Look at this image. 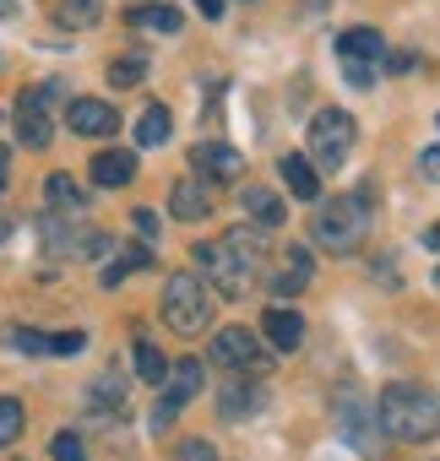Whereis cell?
Returning <instances> with one entry per match:
<instances>
[{
	"instance_id": "obj_10",
	"label": "cell",
	"mask_w": 440,
	"mask_h": 461,
	"mask_svg": "<svg viewBox=\"0 0 440 461\" xmlns=\"http://www.w3.org/2000/svg\"><path fill=\"white\" fill-rule=\"evenodd\" d=\"M190 163H196L201 179H240L245 174V152H234L229 141H196Z\"/></svg>"
},
{
	"instance_id": "obj_37",
	"label": "cell",
	"mask_w": 440,
	"mask_h": 461,
	"mask_svg": "<svg viewBox=\"0 0 440 461\" xmlns=\"http://www.w3.org/2000/svg\"><path fill=\"white\" fill-rule=\"evenodd\" d=\"M196 6H201V17H206V23L224 17V0H196Z\"/></svg>"
},
{
	"instance_id": "obj_9",
	"label": "cell",
	"mask_w": 440,
	"mask_h": 461,
	"mask_svg": "<svg viewBox=\"0 0 440 461\" xmlns=\"http://www.w3.org/2000/svg\"><path fill=\"white\" fill-rule=\"evenodd\" d=\"M60 87H28L17 98V131H23V147H50L55 125H50V98Z\"/></svg>"
},
{
	"instance_id": "obj_21",
	"label": "cell",
	"mask_w": 440,
	"mask_h": 461,
	"mask_svg": "<svg viewBox=\"0 0 440 461\" xmlns=\"http://www.w3.org/2000/svg\"><path fill=\"white\" fill-rule=\"evenodd\" d=\"M98 17H104V0H60V6H55L60 28H93Z\"/></svg>"
},
{
	"instance_id": "obj_17",
	"label": "cell",
	"mask_w": 440,
	"mask_h": 461,
	"mask_svg": "<svg viewBox=\"0 0 440 461\" xmlns=\"http://www.w3.org/2000/svg\"><path fill=\"white\" fill-rule=\"evenodd\" d=\"M305 288H310V250L294 245L289 261H283V272L272 277V294H278V299H294V294H305Z\"/></svg>"
},
{
	"instance_id": "obj_5",
	"label": "cell",
	"mask_w": 440,
	"mask_h": 461,
	"mask_svg": "<svg viewBox=\"0 0 440 461\" xmlns=\"http://www.w3.org/2000/svg\"><path fill=\"white\" fill-rule=\"evenodd\" d=\"M353 136H359L353 114H343V109H321V114L310 120V152H316V163H321V168H337V163L353 152Z\"/></svg>"
},
{
	"instance_id": "obj_39",
	"label": "cell",
	"mask_w": 440,
	"mask_h": 461,
	"mask_svg": "<svg viewBox=\"0 0 440 461\" xmlns=\"http://www.w3.org/2000/svg\"><path fill=\"white\" fill-rule=\"evenodd\" d=\"M6 174H12V163H6V147H0V190H6Z\"/></svg>"
},
{
	"instance_id": "obj_20",
	"label": "cell",
	"mask_w": 440,
	"mask_h": 461,
	"mask_svg": "<svg viewBox=\"0 0 440 461\" xmlns=\"http://www.w3.org/2000/svg\"><path fill=\"white\" fill-rule=\"evenodd\" d=\"M44 195H50L55 212H82L87 206V195H82V185H71V174H50L44 179Z\"/></svg>"
},
{
	"instance_id": "obj_31",
	"label": "cell",
	"mask_w": 440,
	"mask_h": 461,
	"mask_svg": "<svg viewBox=\"0 0 440 461\" xmlns=\"http://www.w3.org/2000/svg\"><path fill=\"white\" fill-rule=\"evenodd\" d=\"M343 77H348L353 87H370V82H375V66H364V60H343Z\"/></svg>"
},
{
	"instance_id": "obj_15",
	"label": "cell",
	"mask_w": 440,
	"mask_h": 461,
	"mask_svg": "<svg viewBox=\"0 0 440 461\" xmlns=\"http://www.w3.org/2000/svg\"><path fill=\"white\" fill-rule=\"evenodd\" d=\"M240 206L256 217V228H283V222H289V206H283L267 185H245V190H240Z\"/></svg>"
},
{
	"instance_id": "obj_12",
	"label": "cell",
	"mask_w": 440,
	"mask_h": 461,
	"mask_svg": "<svg viewBox=\"0 0 440 461\" xmlns=\"http://www.w3.org/2000/svg\"><path fill=\"white\" fill-rule=\"evenodd\" d=\"M87 174H93V185L120 190V185H131V179H136V152H125V147H104V152H93Z\"/></svg>"
},
{
	"instance_id": "obj_22",
	"label": "cell",
	"mask_w": 440,
	"mask_h": 461,
	"mask_svg": "<svg viewBox=\"0 0 440 461\" xmlns=\"http://www.w3.org/2000/svg\"><path fill=\"white\" fill-rule=\"evenodd\" d=\"M256 407H261V391H256V385H229V391H224V402H217V412H224L229 423H234V418H245V412H256Z\"/></svg>"
},
{
	"instance_id": "obj_4",
	"label": "cell",
	"mask_w": 440,
	"mask_h": 461,
	"mask_svg": "<svg viewBox=\"0 0 440 461\" xmlns=\"http://www.w3.org/2000/svg\"><path fill=\"white\" fill-rule=\"evenodd\" d=\"M190 256H196V267H201L196 277H201V283H212L224 299H245V288L256 283V272H245V267L234 261V250H229V245H196Z\"/></svg>"
},
{
	"instance_id": "obj_26",
	"label": "cell",
	"mask_w": 440,
	"mask_h": 461,
	"mask_svg": "<svg viewBox=\"0 0 440 461\" xmlns=\"http://www.w3.org/2000/svg\"><path fill=\"white\" fill-rule=\"evenodd\" d=\"M136 375H142L147 385H163V380H169V358H163L152 342H136Z\"/></svg>"
},
{
	"instance_id": "obj_27",
	"label": "cell",
	"mask_w": 440,
	"mask_h": 461,
	"mask_svg": "<svg viewBox=\"0 0 440 461\" xmlns=\"http://www.w3.org/2000/svg\"><path fill=\"white\" fill-rule=\"evenodd\" d=\"M23 423H28L23 402H17V396H0V450H6V445L23 434Z\"/></svg>"
},
{
	"instance_id": "obj_14",
	"label": "cell",
	"mask_w": 440,
	"mask_h": 461,
	"mask_svg": "<svg viewBox=\"0 0 440 461\" xmlns=\"http://www.w3.org/2000/svg\"><path fill=\"white\" fill-rule=\"evenodd\" d=\"M267 342H272L278 353H294V348L305 342V315L289 310V304H272V310H267Z\"/></svg>"
},
{
	"instance_id": "obj_24",
	"label": "cell",
	"mask_w": 440,
	"mask_h": 461,
	"mask_svg": "<svg viewBox=\"0 0 440 461\" xmlns=\"http://www.w3.org/2000/svg\"><path fill=\"white\" fill-rule=\"evenodd\" d=\"M136 28H152V33H179V28H185V17H179L174 6H163V0H158V6H142V12H136Z\"/></svg>"
},
{
	"instance_id": "obj_36",
	"label": "cell",
	"mask_w": 440,
	"mask_h": 461,
	"mask_svg": "<svg viewBox=\"0 0 440 461\" xmlns=\"http://www.w3.org/2000/svg\"><path fill=\"white\" fill-rule=\"evenodd\" d=\"M380 60H386V71H397V77L413 71V55H380Z\"/></svg>"
},
{
	"instance_id": "obj_6",
	"label": "cell",
	"mask_w": 440,
	"mask_h": 461,
	"mask_svg": "<svg viewBox=\"0 0 440 461\" xmlns=\"http://www.w3.org/2000/svg\"><path fill=\"white\" fill-rule=\"evenodd\" d=\"M212 364H224L234 375H261L267 369V353H261V337L245 331V326H224L212 337Z\"/></svg>"
},
{
	"instance_id": "obj_3",
	"label": "cell",
	"mask_w": 440,
	"mask_h": 461,
	"mask_svg": "<svg viewBox=\"0 0 440 461\" xmlns=\"http://www.w3.org/2000/svg\"><path fill=\"white\" fill-rule=\"evenodd\" d=\"M163 321L179 337H201L212 326V299H206V283L196 272H169V283H163Z\"/></svg>"
},
{
	"instance_id": "obj_32",
	"label": "cell",
	"mask_w": 440,
	"mask_h": 461,
	"mask_svg": "<svg viewBox=\"0 0 440 461\" xmlns=\"http://www.w3.org/2000/svg\"><path fill=\"white\" fill-rule=\"evenodd\" d=\"M179 461H217V450H212L206 439H185V445H179Z\"/></svg>"
},
{
	"instance_id": "obj_23",
	"label": "cell",
	"mask_w": 440,
	"mask_h": 461,
	"mask_svg": "<svg viewBox=\"0 0 440 461\" xmlns=\"http://www.w3.org/2000/svg\"><path fill=\"white\" fill-rule=\"evenodd\" d=\"M87 402H93L98 412H109V407L120 412V407H125V380H120V375H98L93 391H87Z\"/></svg>"
},
{
	"instance_id": "obj_38",
	"label": "cell",
	"mask_w": 440,
	"mask_h": 461,
	"mask_svg": "<svg viewBox=\"0 0 440 461\" xmlns=\"http://www.w3.org/2000/svg\"><path fill=\"white\" fill-rule=\"evenodd\" d=\"M424 245H429V250H440V222H435V228H429V234H424Z\"/></svg>"
},
{
	"instance_id": "obj_19",
	"label": "cell",
	"mask_w": 440,
	"mask_h": 461,
	"mask_svg": "<svg viewBox=\"0 0 440 461\" xmlns=\"http://www.w3.org/2000/svg\"><path fill=\"white\" fill-rule=\"evenodd\" d=\"M169 131H174V114H169L163 104H152V109L136 120V147H163V141H169Z\"/></svg>"
},
{
	"instance_id": "obj_34",
	"label": "cell",
	"mask_w": 440,
	"mask_h": 461,
	"mask_svg": "<svg viewBox=\"0 0 440 461\" xmlns=\"http://www.w3.org/2000/svg\"><path fill=\"white\" fill-rule=\"evenodd\" d=\"M418 174H429V179H440V147H429V152H418Z\"/></svg>"
},
{
	"instance_id": "obj_11",
	"label": "cell",
	"mask_w": 440,
	"mask_h": 461,
	"mask_svg": "<svg viewBox=\"0 0 440 461\" xmlns=\"http://www.w3.org/2000/svg\"><path fill=\"white\" fill-rule=\"evenodd\" d=\"M66 125H71L77 136H115L120 114H115V104H98V98H77V104L66 109Z\"/></svg>"
},
{
	"instance_id": "obj_1",
	"label": "cell",
	"mask_w": 440,
	"mask_h": 461,
	"mask_svg": "<svg viewBox=\"0 0 440 461\" xmlns=\"http://www.w3.org/2000/svg\"><path fill=\"white\" fill-rule=\"evenodd\" d=\"M375 418H380V434L408 439V445H429V439L440 434V407H435V396L418 391V385H408V380H397V385L380 391Z\"/></svg>"
},
{
	"instance_id": "obj_42",
	"label": "cell",
	"mask_w": 440,
	"mask_h": 461,
	"mask_svg": "<svg viewBox=\"0 0 440 461\" xmlns=\"http://www.w3.org/2000/svg\"><path fill=\"white\" fill-rule=\"evenodd\" d=\"M435 283H440V272H435Z\"/></svg>"
},
{
	"instance_id": "obj_7",
	"label": "cell",
	"mask_w": 440,
	"mask_h": 461,
	"mask_svg": "<svg viewBox=\"0 0 440 461\" xmlns=\"http://www.w3.org/2000/svg\"><path fill=\"white\" fill-rule=\"evenodd\" d=\"M332 412H337V429H343V439L359 450V456H370L380 439V418H375V402H364L359 391H343L337 402H332Z\"/></svg>"
},
{
	"instance_id": "obj_40",
	"label": "cell",
	"mask_w": 440,
	"mask_h": 461,
	"mask_svg": "<svg viewBox=\"0 0 440 461\" xmlns=\"http://www.w3.org/2000/svg\"><path fill=\"white\" fill-rule=\"evenodd\" d=\"M12 12H17V6H12V0H0V17H12Z\"/></svg>"
},
{
	"instance_id": "obj_33",
	"label": "cell",
	"mask_w": 440,
	"mask_h": 461,
	"mask_svg": "<svg viewBox=\"0 0 440 461\" xmlns=\"http://www.w3.org/2000/svg\"><path fill=\"white\" fill-rule=\"evenodd\" d=\"M131 222H136V234H142V240H158V212L142 206V212H131Z\"/></svg>"
},
{
	"instance_id": "obj_30",
	"label": "cell",
	"mask_w": 440,
	"mask_h": 461,
	"mask_svg": "<svg viewBox=\"0 0 440 461\" xmlns=\"http://www.w3.org/2000/svg\"><path fill=\"white\" fill-rule=\"evenodd\" d=\"M50 456H55V461H87V450H82V439H77L71 429L50 439Z\"/></svg>"
},
{
	"instance_id": "obj_29",
	"label": "cell",
	"mask_w": 440,
	"mask_h": 461,
	"mask_svg": "<svg viewBox=\"0 0 440 461\" xmlns=\"http://www.w3.org/2000/svg\"><path fill=\"white\" fill-rule=\"evenodd\" d=\"M87 348V331H60V337H50V358H77Z\"/></svg>"
},
{
	"instance_id": "obj_28",
	"label": "cell",
	"mask_w": 440,
	"mask_h": 461,
	"mask_svg": "<svg viewBox=\"0 0 440 461\" xmlns=\"http://www.w3.org/2000/svg\"><path fill=\"white\" fill-rule=\"evenodd\" d=\"M142 77H147V60H142V55H125V60L109 66V82H115V87H136Z\"/></svg>"
},
{
	"instance_id": "obj_13",
	"label": "cell",
	"mask_w": 440,
	"mask_h": 461,
	"mask_svg": "<svg viewBox=\"0 0 440 461\" xmlns=\"http://www.w3.org/2000/svg\"><path fill=\"white\" fill-rule=\"evenodd\" d=\"M169 212H174L179 222H201V217L212 212V190H206L201 179H174V190H169Z\"/></svg>"
},
{
	"instance_id": "obj_8",
	"label": "cell",
	"mask_w": 440,
	"mask_h": 461,
	"mask_svg": "<svg viewBox=\"0 0 440 461\" xmlns=\"http://www.w3.org/2000/svg\"><path fill=\"white\" fill-rule=\"evenodd\" d=\"M201 358H179L174 369H169V391H163V407H152V429H169L174 423V412L179 407H190L196 396H201Z\"/></svg>"
},
{
	"instance_id": "obj_18",
	"label": "cell",
	"mask_w": 440,
	"mask_h": 461,
	"mask_svg": "<svg viewBox=\"0 0 440 461\" xmlns=\"http://www.w3.org/2000/svg\"><path fill=\"white\" fill-rule=\"evenodd\" d=\"M337 55H343V60H364V66H375V60L386 55V44H380L375 28H348V33L337 39Z\"/></svg>"
},
{
	"instance_id": "obj_41",
	"label": "cell",
	"mask_w": 440,
	"mask_h": 461,
	"mask_svg": "<svg viewBox=\"0 0 440 461\" xmlns=\"http://www.w3.org/2000/svg\"><path fill=\"white\" fill-rule=\"evenodd\" d=\"M6 234H12V222H6V217H0V240H6Z\"/></svg>"
},
{
	"instance_id": "obj_16",
	"label": "cell",
	"mask_w": 440,
	"mask_h": 461,
	"mask_svg": "<svg viewBox=\"0 0 440 461\" xmlns=\"http://www.w3.org/2000/svg\"><path fill=\"white\" fill-rule=\"evenodd\" d=\"M278 174H283L289 195H299V201H316V195H321V179H316V163H310V158L289 152V158L278 163Z\"/></svg>"
},
{
	"instance_id": "obj_35",
	"label": "cell",
	"mask_w": 440,
	"mask_h": 461,
	"mask_svg": "<svg viewBox=\"0 0 440 461\" xmlns=\"http://www.w3.org/2000/svg\"><path fill=\"white\" fill-rule=\"evenodd\" d=\"M120 267H125V272H136V267H152V250H142V245H136V250H125V261H120Z\"/></svg>"
},
{
	"instance_id": "obj_2",
	"label": "cell",
	"mask_w": 440,
	"mask_h": 461,
	"mask_svg": "<svg viewBox=\"0 0 440 461\" xmlns=\"http://www.w3.org/2000/svg\"><path fill=\"white\" fill-rule=\"evenodd\" d=\"M370 201H375L370 185H364L359 195H332V206H321L316 222H310L316 245H326L332 256H348V250L364 240V228H370Z\"/></svg>"
},
{
	"instance_id": "obj_25",
	"label": "cell",
	"mask_w": 440,
	"mask_h": 461,
	"mask_svg": "<svg viewBox=\"0 0 440 461\" xmlns=\"http://www.w3.org/2000/svg\"><path fill=\"white\" fill-rule=\"evenodd\" d=\"M6 348H17L28 358H50V337L33 331V326H6Z\"/></svg>"
}]
</instances>
